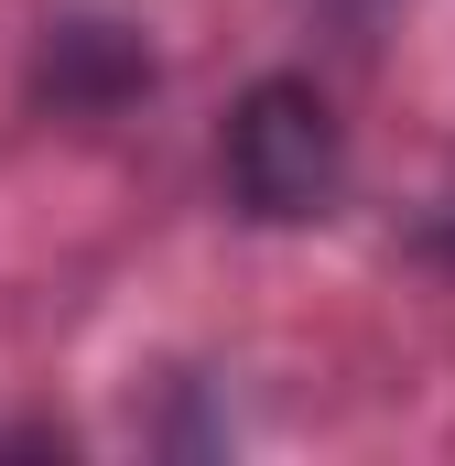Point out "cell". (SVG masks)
<instances>
[{"mask_svg":"<svg viewBox=\"0 0 455 466\" xmlns=\"http://www.w3.org/2000/svg\"><path fill=\"white\" fill-rule=\"evenodd\" d=\"M337 109L304 87V76H260L238 119H228V196L260 218V228H304V218H326L337 207Z\"/></svg>","mask_w":455,"mask_h":466,"instance_id":"cell-1","label":"cell"}]
</instances>
